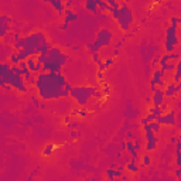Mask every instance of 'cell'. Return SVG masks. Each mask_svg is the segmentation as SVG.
I'll use <instances>...</instances> for the list:
<instances>
[{
  "label": "cell",
  "instance_id": "cell-38",
  "mask_svg": "<svg viewBox=\"0 0 181 181\" xmlns=\"http://www.w3.org/2000/svg\"><path fill=\"white\" fill-rule=\"evenodd\" d=\"M72 3H74L72 0H68L67 3H65V9H71V6H72Z\"/></svg>",
  "mask_w": 181,
  "mask_h": 181
},
{
  "label": "cell",
  "instance_id": "cell-29",
  "mask_svg": "<svg viewBox=\"0 0 181 181\" xmlns=\"http://www.w3.org/2000/svg\"><path fill=\"white\" fill-rule=\"evenodd\" d=\"M106 2H107V4L111 7H113V9H119V7H120V4L117 3L116 0H106Z\"/></svg>",
  "mask_w": 181,
  "mask_h": 181
},
{
  "label": "cell",
  "instance_id": "cell-9",
  "mask_svg": "<svg viewBox=\"0 0 181 181\" xmlns=\"http://www.w3.org/2000/svg\"><path fill=\"white\" fill-rule=\"evenodd\" d=\"M141 126H143L144 136H146V140H147V143H146V150H147V151L156 150V147H157V143H158V137H157V136H154L156 132L150 128V124H149V123L141 124Z\"/></svg>",
  "mask_w": 181,
  "mask_h": 181
},
{
  "label": "cell",
  "instance_id": "cell-33",
  "mask_svg": "<svg viewBox=\"0 0 181 181\" xmlns=\"http://www.w3.org/2000/svg\"><path fill=\"white\" fill-rule=\"evenodd\" d=\"M177 140H178L177 136H171V137H170V143L171 144H175V143H177Z\"/></svg>",
  "mask_w": 181,
  "mask_h": 181
},
{
  "label": "cell",
  "instance_id": "cell-25",
  "mask_svg": "<svg viewBox=\"0 0 181 181\" xmlns=\"http://www.w3.org/2000/svg\"><path fill=\"white\" fill-rule=\"evenodd\" d=\"M149 124H150V128L153 129V130H154L156 133H158V132L161 130V124L158 123L157 120H153V122H150V123H149Z\"/></svg>",
  "mask_w": 181,
  "mask_h": 181
},
{
  "label": "cell",
  "instance_id": "cell-40",
  "mask_svg": "<svg viewBox=\"0 0 181 181\" xmlns=\"http://www.w3.org/2000/svg\"><path fill=\"white\" fill-rule=\"evenodd\" d=\"M77 126H78V123H77V122H72V123L69 124V128H71V129H75Z\"/></svg>",
  "mask_w": 181,
  "mask_h": 181
},
{
  "label": "cell",
  "instance_id": "cell-24",
  "mask_svg": "<svg viewBox=\"0 0 181 181\" xmlns=\"http://www.w3.org/2000/svg\"><path fill=\"white\" fill-rule=\"evenodd\" d=\"M17 54H19V58H20V61H24V60H27V58L30 57V55H28V53H27L24 48L19 50V51H17Z\"/></svg>",
  "mask_w": 181,
  "mask_h": 181
},
{
  "label": "cell",
  "instance_id": "cell-1",
  "mask_svg": "<svg viewBox=\"0 0 181 181\" xmlns=\"http://www.w3.org/2000/svg\"><path fill=\"white\" fill-rule=\"evenodd\" d=\"M68 84L67 78L61 72H40L36 77V88L38 96L43 101H55L68 96L69 92L65 89Z\"/></svg>",
  "mask_w": 181,
  "mask_h": 181
},
{
  "label": "cell",
  "instance_id": "cell-14",
  "mask_svg": "<svg viewBox=\"0 0 181 181\" xmlns=\"http://www.w3.org/2000/svg\"><path fill=\"white\" fill-rule=\"evenodd\" d=\"M178 90H180V89H178L177 84L171 81L170 84L166 85V88H164V94H166V96H167V98H173V96H175V95L178 94Z\"/></svg>",
  "mask_w": 181,
  "mask_h": 181
},
{
  "label": "cell",
  "instance_id": "cell-37",
  "mask_svg": "<svg viewBox=\"0 0 181 181\" xmlns=\"http://www.w3.org/2000/svg\"><path fill=\"white\" fill-rule=\"evenodd\" d=\"M96 78H98V79H103V71H99V72H98V74H96Z\"/></svg>",
  "mask_w": 181,
  "mask_h": 181
},
{
  "label": "cell",
  "instance_id": "cell-27",
  "mask_svg": "<svg viewBox=\"0 0 181 181\" xmlns=\"http://www.w3.org/2000/svg\"><path fill=\"white\" fill-rule=\"evenodd\" d=\"M53 150H54V144H48V146H45V149H44L43 154L44 156H50L51 153H53Z\"/></svg>",
  "mask_w": 181,
  "mask_h": 181
},
{
  "label": "cell",
  "instance_id": "cell-31",
  "mask_svg": "<svg viewBox=\"0 0 181 181\" xmlns=\"http://www.w3.org/2000/svg\"><path fill=\"white\" fill-rule=\"evenodd\" d=\"M105 64H106V67L109 68L112 64H113V58H106V60H105Z\"/></svg>",
  "mask_w": 181,
  "mask_h": 181
},
{
  "label": "cell",
  "instance_id": "cell-42",
  "mask_svg": "<svg viewBox=\"0 0 181 181\" xmlns=\"http://www.w3.org/2000/svg\"><path fill=\"white\" fill-rule=\"evenodd\" d=\"M122 47V41H117L116 44H115V48H120Z\"/></svg>",
  "mask_w": 181,
  "mask_h": 181
},
{
  "label": "cell",
  "instance_id": "cell-32",
  "mask_svg": "<svg viewBox=\"0 0 181 181\" xmlns=\"http://www.w3.org/2000/svg\"><path fill=\"white\" fill-rule=\"evenodd\" d=\"M31 101L34 102V105H36V106L40 107V105H41V103H40V99H37V98H34V96H33V98H31Z\"/></svg>",
  "mask_w": 181,
  "mask_h": 181
},
{
  "label": "cell",
  "instance_id": "cell-19",
  "mask_svg": "<svg viewBox=\"0 0 181 181\" xmlns=\"http://www.w3.org/2000/svg\"><path fill=\"white\" fill-rule=\"evenodd\" d=\"M170 61H173V58H171V53H166L163 57H160V61H158V64H160V68H163L167 62H170Z\"/></svg>",
  "mask_w": 181,
  "mask_h": 181
},
{
  "label": "cell",
  "instance_id": "cell-26",
  "mask_svg": "<svg viewBox=\"0 0 181 181\" xmlns=\"http://www.w3.org/2000/svg\"><path fill=\"white\" fill-rule=\"evenodd\" d=\"M149 112L153 115H156V116H158V115L163 113V111H161V107L160 106H151L150 109H149Z\"/></svg>",
  "mask_w": 181,
  "mask_h": 181
},
{
  "label": "cell",
  "instance_id": "cell-15",
  "mask_svg": "<svg viewBox=\"0 0 181 181\" xmlns=\"http://www.w3.org/2000/svg\"><path fill=\"white\" fill-rule=\"evenodd\" d=\"M85 3V9H86L88 11H90V13H95V14H98L99 13V7H98V2L96 0H85L84 2Z\"/></svg>",
  "mask_w": 181,
  "mask_h": 181
},
{
  "label": "cell",
  "instance_id": "cell-28",
  "mask_svg": "<svg viewBox=\"0 0 181 181\" xmlns=\"http://www.w3.org/2000/svg\"><path fill=\"white\" fill-rule=\"evenodd\" d=\"M92 60H94V62L95 64H102V60H101V57H99V54L98 53H95V54H92Z\"/></svg>",
  "mask_w": 181,
  "mask_h": 181
},
{
  "label": "cell",
  "instance_id": "cell-2",
  "mask_svg": "<svg viewBox=\"0 0 181 181\" xmlns=\"http://www.w3.org/2000/svg\"><path fill=\"white\" fill-rule=\"evenodd\" d=\"M45 41H47L45 34L41 33V31H36V33H31L28 36H26V37H20L13 44V48L17 51L24 48L30 57H37L38 54L41 53V45Z\"/></svg>",
  "mask_w": 181,
  "mask_h": 181
},
{
  "label": "cell",
  "instance_id": "cell-13",
  "mask_svg": "<svg viewBox=\"0 0 181 181\" xmlns=\"http://www.w3.org/2000/svg\"><path fill=\"white\" fill-rule=\"evenodd\" d=\"M44 3H50L53 6L54 10H57L58 14H62L65 10V4L62 3V0H43Z\"/></svg>",
  "mask_w": 181,
  "mask_h": 181
},
{
  "label": "cell",
  "instance_id": "cell-39",
  "mask_svg": "<svg viewBox=\"0 0 181 181\" xmlns=\"http://www.w3.org/2000/svg\"><path fill=\"white\" fill-rule=\"evenodd\" d=\"M119 54H120V51H119V48H115V50H113V57H117Z\"/></svg>",
  "mask_w": 181,
  "mask_h": 181
},
{
  "label": "cell",
  "instance_id": "cell-45",
  "mask_svg": "<svg viewBox=\"0 0 181 181\" xmlns=\"http://www.w3.org/2000/svg\"><path fill=\"white\" fill-rule=\"evenodd\" d=\"M151 101V96H146V102H150Z\"/></svg>",
  "mask_w": 181,
  "mask_h": 181
},
{
  "label": "cell",
  "instance_id": "cell-46",
  "mask_svg": "<svg viewBox=\"0 0 181 181\" xmlns=\"http://www.w3.org/2000/svg\"><path fill=\"white\" fill-rule=\"evenodd\" d=\"M178 24H180V27H181V17H178Z\"/></svg>",
  "mask_w": 181,
  "mask_h": 181
},
{
  "label": "cell",
  "instance_id": "cell-16",
  "mask_svg": "<svg viewBox=\"0 0 181 181\" xmlns=\"http://www.w3.org/2000/svg\"><path fill=\"white\" fill-rule=\"evenodd\" d=\"M78 20V14L77 13H72V14H68V16H64V24L61 26V30H67L69 23H74V21Z\"/></svg>",
  "mask_w": 181,
  "mask_h": 181
},
{
  "label": "cell",
  "instance_id": "cell-43",
  "mask_svg": "<svg viewBox=\"0 0 181 181\" xmlns=\"http://www.w3.org/2000/svg\"><path fill=\"white\" fill-rule=\"evenodd\" d=\"M64 122H65V123H69V122H71V117H69V116H67V117L64 119Z\"/></svg>",
  "mask_w": 181,
  "mask_h": 181
},
{
  "label": "cell",
  "instance_id": "cell-10",
  "mask_svg": "<svg viewBox=\"0 0 181 181\" xmlns=\"http://www.w3.org/2000/svg\"><path fill=\"white\" fill-rule=\"evenodd\" d=\"M156 120L160 124H166V126H174L175 124V111H168L166 113H161L156 117Z\"/></svg>",
  "mask_w": 181,
  "mask_h": 181
},
{
  "label": "cell",
  "instance_id": "cell-3",
  "mask_svg": "<svg viewBox=\"0 0 181 181\" xmlns=\"http://www.w3.org/2000/svg\"><path fill=\"white\" fill-rule=\"evenodd\" d=\"M6 84L11 85V88H14L19 92H23V94L28 92V88H27V84H26V81H24L23 75L16 74L11 69L10 62L3 61L0 64V86H3Z\"/></svg>",
  "mask_w": 181,
  "mask_h": 181
},
{
  "label": "cell",
  "instance_id": "cell-36",
  "mask_svg": "<svg viewBox=\"0 0 181 181\" xmlns=\"http://www.w3.org/2000/svg\"><path fill=\"white\" fill-rule=\"evenodd\" d=\"M103 85V94H109V85L107 84H102Z\"/></svg>",
  "mask_w": 181,
  "mask_h": 181
},
{
  "label": "cell",
  "instance_id": "cell-7",
  "mask_svg": "<svg viewBox=\"0 0 181 181\" xmlns=\"http://www.w3.org/2000/svg\"><path fill=\"white\" fill-rule=\"evenodd\" d=\"M171 26L167 27L166 30V38H164V48L166 53H174L175 47L178 45V37H177V24H178V17H171L170 19Z\"/></svg>",
  "mask_w": 181,
  "mask_h": 181
},
{
  "label": "cell",
  "instance_id": "cell-11",
  "mask_svg": "<svg viewBox=\"0 0 181 181\" xmlns=\"http://www.w3.org/2000/svg\"><path fill=\"white\" fill-rule=\"evenodd\" d=\"M9 30H11V17L2 14L0 16V37H6L9 34Z\"/></svg>",
  "mask_w": 181,
  "mask_h": 181
},
{
  "label": "cell",
  "instance_id": "cell-12",
  "mask_svg": "<svg viewBox=\"0 0 181 181\" xmlns=\"http://www.w3.org/2000/svg\"><path fill=\"white\" fill-rule=\"evenodd\" d=\"M164 89L163 88H156V90H153V95H151V102H153V106H160L163 102H164Z\"/></svg>",
  "mask_w": 181,
  "mask_h": 181
},
{
  "label": "cell",
  "instance_id": "cell-48",
  "mask_svg": "<svg viewBox=\"0 0 181 181\" xmlns=\"http://www.w3.org/2000/svg\"><path fill=\"white\" fill-rule=\"evenodd\" d=\"M177 137H178V140H181V133H180V134H178Z\"/></svg>",
  "mask_w": 181,
  "mask_h": 181
},
{
  "label": "cell",
  "instance_id": "cell-23",
  "mask_svg": "<svg viewBox=\"0 0 181 181\" xmlns=\"http://www.w3.org/2000/svg\"><path fill=\"white\" fill-rule=\"evenodd\" d=\"M166 74V71H163L161 68H158V69H154V72H153V77L151 78H154V79H158V78H163Z\"/></svg>",
  "mask_w": 181,
  "mask_h": 181
},
{
  "label": "cell",
  "instance_id": "cell-41",
  "mask_svg": "<svg viewBox=\"0 0 181 181\" xmlns=\"http://www.w3.org/2000/svg\"><path fill=\"white\" fill-rule=\"evenodd\" d=\"M71 136H72V139H77V137H78V133L72 130V132H71Z\"/></svg>",
  "mask_w": 181,
  "mask_h": 181
},
{
  "label": "cell",
  "instance_id": "cell-21",
  "mask_svg": "<svg viewBox=\"0 0 181 181\" xmlns=\"http://www.w3.org/2000/svg\"><path fill=\"white\" fill-rule=\"evenodd\" d=\"M9 62H10L11 65H17V64H19V62H20L19 54H17V53H10V55H9Z\"/></svg>",
  "mask_w": 181,
  "mask_h": 181
},
{
  "label": "cell",
  "instance_id": "cell-20",
  "mask_svg": "<svg viewBox=\"0 0 181 181\" xmlns=\"http://www.w3.org/2000/svg\"><path fill=\"white\" fill-rule=\"evenodd\" d=\"M126 170H129L130 173H137L139 171V166L137 163H134V161H128V164H126Z\"/></svg>",
  "mask_w": 181,
  "mask_h": 181
},
{
  "label": "cell",
  "instance_id": "cell-6",
  "mask_svg": "<svg viewBox=\"0 0 181 181\" xmlns=\"http://www.w3.org/2000/svg\"><path fill=\"white\" fill-rule=\"evenodd\" d=\"M112 37H113V34H112L111 30H107V28H101L96 34V40H95L94 43L86 44L88 53L95 54V53H98V51L101 50L102 47H107L112 41Z\"/></svg>",
  "mask_w": 181,
  "mask_h": 181
},
{
  "label": "cell",
  "instance_id": "cell-22",
  "mask_svg": "<svg viewBox=\"0 0 181 181\" xmlns=\"http://www.w3.org/2000/svg\"><path fill=\"white\" fill-rule=\"evenodd\" d=\"M151 164V157L149 154H144L141 157V167H149Z\"/></svg>",
  "mask_w": 181,
  "mask_h": 181
},
{
  "label": "cell",
  "instance_id": "cell-5",
  "mask_svg": "<svg viewBox=\"0 0 181 181\" xmlns=\"http://www.w3.org/2000/svg\"><path fill=\"white\" fill-rule=\"evenodd\" d=\"M69 96L74 98L75 101L78 102V105L84 106L89 101V98L95 96L98 99H102L103 94H102V90L95 89L94 86H72V89L69 92Z\"/></svg>",
  "mask_w": 181,
  "mask_h": 181
},
{
  "label": "cell",
  "instance_id": "cell-18",
  "mask_svg": "<svg viewBox=\"0 0 181 181\" xmlns=\"http://www.w3.org/2000/svg\"><path fill=\"white\" fill-rule=\"evenodd\" d=\"M26 61H27V65H28V69L36 74V69H37V57H28Z\"/></svg>",
  "mask_w": 181,
  "mask_h": 181
},
{
  "label": "cell",
  "instance_id": "cell-34",
  "mask_svg": "<svg viewBox=\"0 0 181 181\" xmlns=\"http://www.w3.org/2000/svg\"><path fill=\"white\" fill-rule=\"evenodd\" d=\"M98 68H99V71H105L107 67H106V64H105V62H102V64L98 65Z\"/></svg>",
  "mask_w": 181,
  "mask_h": 181
},
{
  "label": "cell",
  "instance_id": "cell-4",
  "mask_svg": "<svg viewBox=\"0 0 181 181\" xmlns=\"http://www.w3.org/2000/svg\"><path fill=\"white\" fill-rule=\"evenodd\" d=\"M68 62V55L60 47H51L47 54V61L43 64L44 72H61V68Z\"/></svg>",
  "mask_w": 181,
  "mask_h": 181
},
{
  "label": "cell",
  "instance_id": "cell-44",
  "mask_svg": "<svg viewBox=\"0 0 181 181\" xmlns=\"http://www.w3.org/2000/svg\"><path fill=\"white\" fill-rule=\"evenodd\" d=\"M79 115H81L82 117H84V116H86V112H85V111H81V112H79Z\"/></svg>",
  "mask_w": 181,
  "mask_h": 181
},
{
  "label": "cell",
  "instance_id": "cell-8",
  "mask_svg": "<svg viewBox=\"0 0 181 181\" xmlns=\"http://www.w3.org/2000/svg\"><path fill=\"white\" fill-rule=\"evenodd\" d=\"M133 11L132 9L128 6V3L122 2L120 7H119V17H117V23L123 31H130L132 24H133Z\"/></svg>",
  "mask_w": 181,
  "mask_h": 181
},
{
  "label": "cell",
  "instance_id": "cell-47",
  "mask_svg": "<svg viewBox=\"0 0 181 181\" xmlns=\"http://www.w3.org/2000/svg\"><path fill=\"white\" fill-rule=\"evenodd\" d=\"M122 2H124V3H129V2H130V0H122Z\"/></svg>",
  "mask_w": 181,
  "mask_h": 181
},
{
  "label": "cell",
  "instance_id": "cell-30",
  "mask_svg": "<svg viewBox=\"0 0 181 181\" xmlns=\"http://www.w3.org/2000/svg\"><path fill=\"white\" fill-rule=\"evenodd\" d=\"M160 107H161V111H163V113H164V112H167V111H168V105L166 103V102H163V103L160 105Z\"/></svg>",
  "mask_w": 181,
  "mask_h": 181
},
{
  "label": "cell",
  "instance_id": "cell-17",
  "mask_svg": "<svg viewBox=\"0 0 181 181\" xmlns=\"http://www.w3.org/2000/svg\"><path fill=\"white\" fill-rule=\"evenodd\" d=\"M123 167H119L117 170H112V168H109V170H106V175L109 180H113V178L116 177H122L123 175Z\"/></svg>",
  "mask_w": 181,
  "mask_h": 181
},
{
  "label": "cell",
  "instance_id": "cell-35",
  "mask_svg": "<svg viewBox=\"0 0 181 181\" xmlns=\"http://www.w3.org/2000/svg\"><path fill=\"white\" fill-rule=\"evenodd\" d=\"M175 177H177V178L181 177V166H180V167H177V170H175Z\"/></svg>",
  "mask_w": 181,
  "mask_h": 181
}]
</instances>
